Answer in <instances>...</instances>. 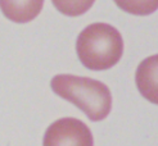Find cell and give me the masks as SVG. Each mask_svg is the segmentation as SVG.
Listing matches in <instances>:
<instances>
[{"instance_id":"obj_1","label":"cell","mask_w":158,"mask_h":146,"mask_svg":"<svg viewBox=\"0 0 158 146\" xmlns=\"http://www.w3.org/2000/svg\"><path fill=\"white\" fill-rule=\"evenodd\" d=\"M52 90L72 103L93 122L103 120L112 109V95L103 82L75 74H57L52 78Z\"/></svg>"},{"instance_id":"obj_2","label":"cell","mask_w":158,"mask_h":146,"mask_svg":"<svg viewBox=\"0 0 158 146\" xmlns=\"http://www.w3.org/2000/svg\"><path fill=\"white\" fill-rule=\"evenodd\" d=\"M77 57L91 71L114 67L123 54V40L116 27L108 23H93L84 28L76 41Z\"/></svg>"},{"instance_id":"obj_3","label":"cell","mask_w":158,"mask_h":146,"mask_svg":"<svg viewBox=\"0 0 158 146\" xmlns=\"http://www.w3.org/2000/svg\"><path fill=\"white\" fill-rule=\"evenodd\" d=\"M43 146H94L90 128L76 118H60L48 127Z\"/></svg>"},{"instance_id":"obj_4","label":"cell","mask_w":158,"mask_h":146,"mask_svg":"<svg viewBox=\"0 0 158 146\" xmlns=\"http://www.w3.org/2000/svg\"><path fill=\"white\" fill-rule=\"evenodd\" d=\"M135 83L141 96L158 105V54L145 58L139 64Z\"/></svg>"},{"instance_id":"obj_5","label":"cell","mask_w":158,"mask_h":146,"mask_svg":"<svg viewBox=\"0 0 158 146\" xmlns=\"http://www.w3.org/2000/svg\"><path fill=\"white\" fill-rule=\"evenodd\" d=\"M43 2H8L2 0L0 8L6 18L17 23H26L32 21L41 12Z\"/></svg>"}]
</instances>
